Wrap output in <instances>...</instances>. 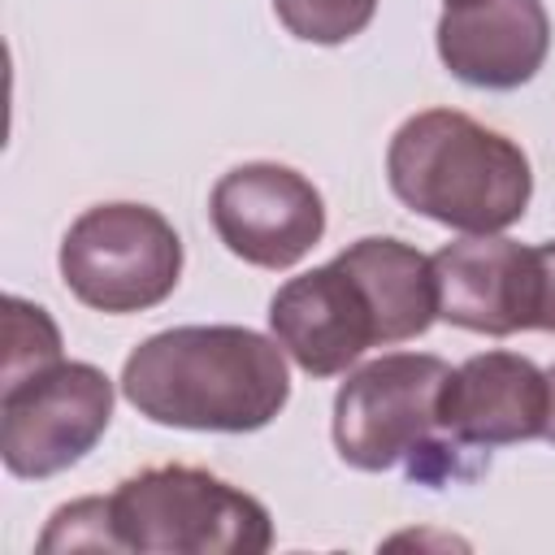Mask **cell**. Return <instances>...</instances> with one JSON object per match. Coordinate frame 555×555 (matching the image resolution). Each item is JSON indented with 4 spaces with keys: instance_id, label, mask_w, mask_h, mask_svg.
Wrapping results in <instances>:
<instances>
[{
    "instance_id": "obj_1",
    "label": "cell",
    "mask_w": 555,
    "mask_h": 555,
    "mask_svg": "<svg viewBox=\"0 0 555 555\" xmlns=\"http://www.w3.org/2000/svg\"><path fill=\"white\" fill-rule=\"evenodd\" d=\"M126 403L152 425L195 434H256L291 399L278 338L247 325H173L121 364Z\"/></svg>"
},
{
    "instance_id": "obj_2",
    "label": "cell",
    "mask_w": 555,
    "mask_h": 555,
    "mask_svg": "<svg viewBox=\"0 0 555 555\" xmlns=\"http://www.w3.org/2000/svg\"><path fill=\"white\" fill-rule=\"evenodd\" d=\"M386 182L399 204L460 234H503L533 195L525 147L460 108L408 117L386 147Z\"/></svg>"
},
{
    "instance_id": "obj_3",
    "label": "cell",
    "mask_w": 555,
    "mask_h": 555,
    "mask_svg": "<svg viewBox=\"0 0 555 555\" xmlns=\"http://www.w3.org/2000/svg\"><path fill=\"white\" fill-rule=\"evenodd\" d=\"M451 364L425 351H390L356 373L334 395V447L360 473L403 468L421 486L473 477L438 425V399Z\"/></svg>"
},
{
    "instance_id": "obj_4",
    "label": "cell",
    "mask_w": 555,
    "mask_h": 555,
    "mask_svg": "<svg viewBox=\"0 0 555 555\" xmlns=\"http://www.w3.org/2000/svg\"><path fill=\"white\" fill-rule=\"evenodd\" d=\"M117 551L139 555H260L273 546L269 507L191 464L143 468L108 494Z\"/></svg>"
},
{
    "instance_id": "obj_5",
    "label": "cell",
    "mask_w": 555,
    "mask_h": 555,
    "mask_svg": "<svg viewBox=\"0 0 555 555\" xmlns=\"http://www.w3.org/2000/svg\"><path fill=\"white\" fill-rule=\"evenodd\" d=\"M56 264L78 304L113 317L147 312L182 278V238L147 204H95L69 221Z\"/></svg>"
},
{
    "instance_id": "obj_6",
    "label": "cell",
    "mask_w": 555,
    "mask_h": 555,
    "mask_svg": "<svg viewBox=\"0 0 555 555\" xmlns=\"http://www.w3.org/2000/svg\"><path fill=\"white\" fill-rule=\"evenodd\" d=\"M113 421V382L87 360H52L0 382V460L13 477L43 481L74 468Z\"/></svg>"
},
{
    "instance_id": "obj_7",
    "label": "cell",
    "mask_w": 555,
    "mask_h": 555,
    "mask_svg": "<svg viewBox=\"0 0 555 555\" xmlns=\"http://www.w3.org/2000/svg\"><path fill=\"white\" fill-rule=\"evenodd\" d=\"M208 217L225 251L256 269H291L325 234L321 191L278 160H247L221 173L208 195Z\"/></svg>"
},
{
    "instance_id": "obj_8",
    "label": "cell",
    "mask_w": 555,
    "mask_h": 555,
    "mask_svg": "<svg viewBox=\"0 0 555 555\" xmlns=\"http://www.w3.org/2000/svg\"><path fill=\"white\" fill-rule=\"evenodd\" d=\"M269 330L308 377L347 373L369 347H386L369 286L338 256L278 286L269 299Z\"/></svg>"
},
{
    "instance_id": "obj_9",
    "label": "cell",
    "mask_w": 555,
    "mask_h": 555,
    "mask_svg": "<svg viewBox=\"0 0 555 555\" xmlns=\"http://www.w3.org/2000/svg\"><path fill=\"white\" fill-rule=\"evenodd\" d=\"M551 377L516 351L468 356L442 382L438 425L460 451H494L546 438Z\"/></svg>"
},
{
    "instance_id": "obj_10",
    "label": "cell",
    "mask_w": 555,
    "mask_h": 555,
    "mask_svg": "<svg viewBox=\"0 0 555 555\" xmlns=\"http://www.w3.org/2000/svg\"><path fill=\"white\" fill-rule=\"evenodd\" d=\"M434 278H438L442 321L490 338L533 330V312H538L533 247H520L503 234H468L434 251Z\"/></svg>"
},
{
    "instance_id": "obj_11",
    "label": "cell",
    "mask_w": 555,
    "mask_h": 555,
    "mask_svg": "<svg viewBox=\"0 0 555 555\" xmlns=\"http://www.w3.org/2000/svg\"><path fill=\"white\" fill-rule=\"evenodd\" d=\"M551 52L542 0H447L438 17V56L451 78L481 91L525 87Z\"/></svg>"
},
{
    "instance_id": "obj_12",
    "label": "cell",
    "mask_w": 555,
    "mask_h": 555,
    "mask_svg": "<svg viewBox=\"0 0 555 555\" xmlns=\"http://www.w3.org/2000/svg\"><path fill=\"white\" fill-rule=\"evenodd\" d=\"M343 264L356 269V278L369 286L377 317H382V338L408 343L421 338L438 321V278H434V256L416 251L403 238L390 234H369L356 238L351 247L338 251Z\"/></svg>"
},
{
    "instance_id": "obj_13",
    "label": "cell",
    "mask_w": 555,
    "mask_h": 555,
    "mask_svg": "<svg viewBox=\"0 0 555 555\" xmlns=\"http://www.w3.org/2000/svg\"><path fill=\"white\" fill-rule=\"evenodd\" d=\"M273 13L295 39L338 48L373 22L377 0H273Z\"/></svg>"
},
{
    "instance_id": "obj_14",
    "label": "cell",
    "mask_w": 555,
    "mask_h": 555,
    "mask_svg": "<svg viewBox=\"0 0 555 555\" xmlns=\"http://www.w3.org/2000/svg\"><path fill=\"white\" fill-rule=\"evenodd\" d=\"M61 360V330L56 321L48 317V308L22 299V295H9L4 299V377H22L30 369H43Z\"/></svg>"
},
{
    "instance_id": "obj_15",
    "label": "cell",
    "mask_w": 555,
    "mask_h": 555,
    "mask_svg": "<svg viewBox=\"0 0 555 555\" xmlns=\"http://www.w3.org/2000/svg\"><path fill=\"white\" fill-rule=\"evenodd\" d=\"M39 551H117L108 525V499H74L52 512Z\"/></svg>"
},
{
    "instance_id": "obj_16",
    "label": "cell",
    "mask_w": 555,
    "mask_h": 555,
    "mask_svg": "<svg viewBox=\"0 0 555 555\" xmlns=\"http://www.w3.org/2000/svg\"><path fill=\"white\" fill-rule=\"evenodd\" d=\"M538 260V312H533V330L555 334V238L533 247Z\"/></svg>"
},
{
    "instance_id": "obj_17",
    "label": "cell",
    "mask_w": 555,
    "mask_h": 555,
    "mask_svg": "<svg viewBox=\"0 0 555 555\" xmlns=\"http://www.w3.org/2000/svg\"><path fill=\"white\" fill-rule=\"evenodd\" d=\"M546 377H551V416H546V438L555 442V364L546 369Z\"/></svg>"
}]
</instances>
